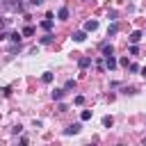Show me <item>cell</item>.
I'll return each mask as SVG.
<instances>
[{
    "instance_id": "obj_1",
    "label": "cell",
    "mask_w": 146,
    "mask_h": 146,
    "mask_svg": "<svg viewBox=\"0 0 146 146\" xmlns=\"http://www.w3.org/2000/svg\"><path fill=\"white\" fill-rule=\"evenodd\" d=\"M52 18H55V16H52V14H48V16H46V21H41V27H43L46 32H50V30H52Z\"/></svg>"
},
{
    "instance_id": "obj_2",
    "label": "cell",
    "mask_w": 146,
    "mask_h": 146,
    "mask_svg": "<svg viewBox=\"0 0 146 146\" xmlns=\"http://www.w3.org/2000/svg\"><path fill=\"white\" fill-rule=\"evenodd\" d=\"M87 39V30H78V32H73V41H78V43H82Z\"/></svg>"
},
{
    "instance_id": "obj_3",
    "label": "cell",
    "mask_w": 146,
    "mask_h": 146,
    "mask_svg": "<svg viewBox=\"0 0 146 146\" xmlns=\"http://www.w3.org/2000/svg\"><path fill=\"white\" fill-rule=\"evenodd\" d=\"M116 64H119V62L114 59V55H107V57H105V68L112 71V68H116Z\"/></svg>"
},
{
    "instance_id": "obj_4",
    "label": "cell",
    "mask_w": 146,
    "mask_h": 146,
    "mask_svg": "<svg viewBox=\"0 0 146 146\" xmlns=\"http://www.w3.org/2000/svg\"><path fill=\"white\" fill-rule=\"evenodd\" d=\"M80 128H82L80 123H73V125H68V128L64 130V135H78V132H80Z\"/></svg>"
},
{
    "instance_id": "obj_5",
    "label": "cell",
    "mask_w": 146,
    "mask_h": 146,
    "mask_svg": "<svg viewBox=\"0 0 146 146\" xmlns=\"http://www.w3.org/2000/svg\"><path fill=\"white\" fill-rule=\"evenodd\" d=\"M141 36H144V34L137 30V32H132V34L128 36V41H130V43H139V41H141Z\"/></svg>"
},
{
    "instance_id": "obj_6",
    "label": "cell",
    "mask_w": 146,
    "mask_h": 146,
    "mask_svg": "<svg viewBox=\"0 0 146 146\" xmlns=\"http://www.w3.org/2000/svg\"><path fill=\"white\" fill-rule=\"evenodd\" d=\"M84 30H87V32L98 30V21H87V23H84Z\"/></svg>"
},
{
    "instance_id": "obj_7",
    "label": "cell",
    "mask_w": 146,
    "mask_h": 146,
    "mask_svg": "<svg viewBox=\"0 0 146 146\" xmlns=\"http://www.w3.org/2000/svg\"><path fill=\"white\" fill-rule=\"evenodd\" d=\"M78 64H80V68H89L91 66V57H80Z\"/></svg>"
},
{
    "instance_id": "obj_8",
    "label": "cell",
    "mask_w": 146,
    "mask_h": 146,
    "mask_svg": "<svg viewBox=\"0 0 146 146\" xmlns=\"http://www.w3.org/2000/svg\"><path fill=\"white\" fill-rule=\"evenodd\" d=\"M57 18H59V21H66V18H68V9H66V7H62V9L57 11Z\"/></svg>"
},
{
    "instance_id": "obj_9",
    "label": "cell",
    "mask_w": 146,
    "mask_h": 146,
    "mask_svg": "<svg viewBox=\"0 0 146 146\" xmlns=\"http://www.w3.org/2000/svg\"><path fill=\"white\" fill-rule=\"evenodd\" d=\"M107 55H114V48H112V43H105V46H103V57H107Z\"/></svg>"
},
{
    "instance_id": "obj_10",
    "label": "cell",
    "mask_w": 146,
    "mask_h": 146,
    "mask_svg": "<svg viewBox=\"0 0 146 146\" xmlns=\"http://www.w3.org/2000/svg\"><path fill=\"white\" fill-rule=\"evenodd\" d=\"M64 91H66V89H55V91H52V100H62V98H64Z\"/></svg>"
},
{
    "instance_id": "obj_11",
    "label": "cell",
    "mask_w": 146,
    "mask_h": 146,
    "mask_svg": "<svg viewBox=\"0 0 146 146\" xmlns=\"http://www.w3.org/2000/svg\"><path fill=\"white\" fill-rule=\"evenodd\" d=\"M116 32H119V25H116V23H112V25L107 27V36H114Z\"/></svg>"
},
{
    "instance_id": "obj_12",
    "label": "cell",
    "mask_w": 146,
    "mask_h": 146,
    "mask_svg": "<svg viewBox=\"0 0 146 146\" xmlns=\"http://www.w3.org/2000/svg\"><path fill=\"white\" fill-rule=\"evenodd\" d=\"M21 36H23V32H11V34H9V39H11L14 43H21Z\"/></svg>"
},
{
    "instance_id": "obj_13",
    "label": "cell",
    "mask_w": 146,
    "mask_h": 146,
    "mask_svg": "<svg viewBox=\"0 0 146 146\" xmlns=\"http://www.w3.org/2000/svg\"><path fill=\"white\" fill-rule=\"evenodd\" d=\"M32 34H34V27L32 25H25L23 27V36H32Z\"/></svg>"
},
{
    "instance_id": "obj_14",
    "label": "cell",
    "mask_w": 146,
    "mask_h": 146,
    "mask_svg": "<svg viewBox=\"0 0 146 146\" xmlns=\"http://www.w3.org/2000/svg\"><path fill=\"white\" fill-rule=\"evenodd\" d=\"M41 80H43L46 84H50V82H52V73H50V71H46V73L41 75Z\"/></svg>"
},
{
    "instance_id": "obj_15",
    "label": "cell",
    "mask_w": 146,
    "mask_h": 146,
    "mask_svg": "<svg viewBox=\"0 0 146 146\" xmlns=\"http://www.w3.org/2000/svg\"><path fill=\"white\" fill-rule=\"evenodd\" d=\"M80 119H82V121H89V119H91V110H82Z\"/></svg>"
},
{
    "instance_id": "obj_16",
    "label": "cell",
    "mask_w": 146,
    "mask_h": 146,
    "mask_svg": "<svg viewBox=\"0 0 146 146\" xmlns=\"http://www.w3.org/2000/svg\"><path fill=\"white\" fill-rule=\"evenodd\" d=\"M112 123H114V119H112V116H105V119H103V125H105V128H110Z\"/></svg>"
},
{
    "instance_id": "obj_17",
    "label": "cell",
    "mask_w": 146,
    "mask_h": 146,
    "mask_svg": "<svg viewBox=\"0 0 146 146\" xmlns=\"http://www.w3.org/2000/svg\"><path fill=\"white\" fill-rule=\"evenodd\" d=\"M50 41H52V34H50V32H48L46 36H41V43H50Z\"/></svg>"
},
{
    "instance_id": "obj_18",
    "label": "cell",
    "mask_w": 146,
    "mask_h": 146,
    "mask_svg": "<svg viewBox=\"0 0 146 146\" xmlns=\"http://www.w3.org/2000/svg\"><path fill=\"white\" fill-rule=\"evenodd\" d=\"M139 52V48H137V43H130V55H137Z\"/></svg>"
},
{
    "instance_id": "obj_19",
    "label": "cell",
    "mask_w": 146,
    "mask_h": 146,
    "mask_svg": "<svg viewBox=\"0 0 146 146\" xmlns=\"http://www.w3.org/2000/svg\"><path fill=\"white\" fill-rule=\"evenodd\" d=\"M119 64H121V66H125V68L130 66V62H128V57H121V59H119Z\"/></svg>"
},
{
    "instance_id": "obj_20",
    "label": "cell",
    "mask_w": 146,
    "mask_h": 146,
    "mask_svg": "<svg viewBox=\"0 0 146 146\" xmlns=\"http://www.w3.org/2000/svg\"><path fill=\"white\" fill-rule=\"evenodd\" d=\"M73 87H75V80H68V82L64 84V89H66V91H68V89H73Z\"/></svg>"
},
{
    "instance_id": "obj_21",
    "label": "cell",
    "mask_w": 146,
    "mask_h": 146,
    "mask_svg": "<svg viewBox=\"0 0 146 146\" xmlns=\"http://www.w3.org/2000/svg\"><path fill=\"white\" fill-rule=\"evenodd\" d=\"M84 103V96H75V105H82Z\"/></svg>"
},
{
    "instance_id": "obj_22",
    "label": "cell",
    "mask_w": 146,
    "mask_h": 146,
    "mask_svg": "<svg viewBox=\"0 0 146 146\" xmlns=\"http://www.w3.org/2000/svg\"><path fill=\"white\" fill-rule=\"evenodd\" d=\"M41 2H43V0H30V5H36V7H39Z\"/></svg>"
},
{
    "instance_id": "obj_23",
    "label": "cell",
    "mask_w": 146,
    "mask_h": 146,
    "mask_svg": "<svg viewBox=\"0 0 146 146\" xmlns=\"http://www.w3.org/2000/svg\"><path fill=\"white\" fill-rule=\"evenodd\" d=\"M141 75H144V78H146V66H144V68H141Z\"/></svg>"
},
{
    "instance_id": "obj_24",
    "label": "cell",
    "mask_w": 146,
    "mask_h": 146,
    "mask_svg": "<svg viewBox=\"0 0 146 146\" xmlns=\"http://www.w3.org/2000/svg\"><path fill=\"white\" fill-rule=\"evenodd\" d=\"M18 2H21V0H18Z\"/></svg>"
}]
</instances>
